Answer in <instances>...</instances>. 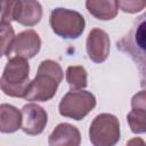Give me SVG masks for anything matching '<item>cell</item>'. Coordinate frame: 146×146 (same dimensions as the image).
<instances>
[{"instance_id": "obj_2", "label": "cell", "mask_w": 146, "mask_h": 146, "mask_svg": "<svg viewBox=\"0 0 146 146\" xmlns=\"http://www.w3.org/2000/svg\"><path fill=\"white\" fill-rule=\"evenodd\" d=\"M63 80V71L60 65L51 59L42 60L39 65L35 78L31 81L27 92L24 97L31 102L50 100Z\"/></svg>"}, {"instance_id": "obj_8", "label": "cell", "mask_w": 146, "mask_h": 146, "mask_svg": "<svg viewBox=\"0 0 146 146\" xmlns=\"http://www.w3.org/2000/svg\"><path fill=\"white\" fill-rule=\"evenodd\" d=\"M87 52L94 63H103L110 55V38L102 29H92L87 38Z\"/></svg>"}, {"instance_id": "obj_10", "label": "cell", "mask_w": 146, "mask_h": 146, "mask_svg": "<svg viewBox=\"0 0 146 146\" xmlns=\"http://www.w3.org/2000/svg\"><path fill=\"white\" fill-rule=\"evenodd\" d=\"M40 47L41 40L39 34L33 30H26L16 35L11 52H14L17 57L30 59L39 52Z\"/></svg>"}, {"instance_id": "obj_3", "label": "cell", "mask_w": 146, "mask_h": 146, "mask_svg": "<svg viewBox=\"0 0 146 146\" xmlns=\"http://www.w3.org/2000/svg\"><path fill=\"white\" fill-rule=\"evenodd\" d=\"M29 72L27 59L17 56L9 58L0 80L1 90L7 96L24 98L31 83Z\"/></svg>"}, {"instance_id": "obj_6", "label": "cell", "mask_w": 146, "mask_h": 146, "mask_svg": "<svg viewBox=\"0 0 146 146\" xmlns=\"http://www.w3.org/2000/svg\"><path fill=\"white\" fill-rule=\"evenodd\" d=\"M96 106V98L90 91L70 90L60 100L59 114L73 120H82Z\"/></svg>"}, {"instance_id": "obj_5", "label": "cell", "mask_w": 146, "mask_h": 146, "mask_svg": "<svg viewBox=\"0 0 146 146\" xmlns=\"http://www.w3.org/2000/svg\"><path fill=\"white\" fill-rule=\"evenodd\" d=\"M89 138L94 146H114L120 140V123L115 115L98 114L90 124Z\"/></svg>"}, {"instance_id": "obj_14", "label": "cell", "mask_w": 146, "mask_h": 146, "mask_svg": "<svg viewBox=\"0 0 146 146\" xmlns=\"http://www.w3.org/2000/svg\"><path fill=\"white\" fill-rule=\"evenodd\" d=\"M66 81L71 90H82L87 87V71L83 66H68L66 70Z\"/></svg>"}, {"instance_id": "obj_17", "label": "cell", "mask_w": 146, "mask_h": 146, "mask_svg": "<svg viewBox=\"0 0 146 146\" xmlns=\"http://www.w3.org/2000/svg\"><path fill=\"white\" fill-rule=\"evenodd\" d=\"M117 7L124 11V13H137L140 11L141 9H144L146 7V1H139V0H120L117 1Z\"/></svg>"}, {"instance_id": "obj_1", "label": "cell", "mask_w": 146, "mask_h": 146, "mask_svg": "<svg viewBox=\"0 0 146 146\" xmlns=\"http://www.w3.org/2000/svg\"><path fill=\"white\" fill-rule=\"evenodd\" d=\"M116 47L135 62L140 86L146 88V11L133 21L129 32L116 42Z\"/></svg>"}, {"instance_id": "obj_18", "label": "cell", "mask_w": 146, "mask_h": 146, "mask_svg": "<svg viewBox=\"0 0 146 146\" xmlns=\"http://www.w3.org/2000/svg\"><path fill=\"white\" fill-rule=\"evenodd\" d=\"M14 5L15 0L1 1V23L10 24L14 21Z\"/></svg>"}, {"instance_id": "obj_15", "label": "cell", "mask_w": 146, "mask_h": 146, "mask_svg": "<svg viewBox=\"0 0 146 146\" xmlns=\"http://www.w3.org/2000/svg\"><path fill=\"white\" fill-rule=\"evenodd\" d=\"M129 127L133 133H145L146 132V111L132 108L127 115Z\"/></svg>"}, {"instance_id": "obj_16", "label": "cell", "mask_w": 146, "mask_h": 146, "mask_svg": "<svg viewBox=\"0 0 146 146\" xmlns=\"http://www.w3.org/2000/svg\"><path fill=\"white\" fill-rule=\"evenodd\" d=\"M0 38H1V56H8L11 54L13 44L16 39L14 29L10 24L0 23Z\"/></svg>"}, {"instance_id": "obj_19", "label": "cell", "mask_w": 146, "mask_h": 146, "mask_svg": "<svg viewBox=\"0 0 146 146\" xmlns=\"http://www.w3.org/2000/svg\"><path fill=\"white\" fill-rule=\"evenodd\" d=\"M131 107L146 111V90L137 92L131 99Z\"/></svg>"}, {"instance_id": "obj_12", "label": "cell", "mask_w": 146, "mask_h": 146, "mask_svg": "<svg viewBox=\"0 0 146 146\" xmlns=\"http://www.w3.org/2000/svg\"><path fill=\"white\" fill-rule=\"evenodd\" d=\"M22 128V112L9 104L0 106V131L2 133H11Z\"/></svg>"}, {"instance_id": "obj_11", "label": "cell", "mask_w": 146, "mask_h": 146, "mask_svg": "<svg viewBox=\"0 0 146 146\" xmlns=\"http://www.w3.org/2000/svg\"><path fill=\"white\" fill-rule=\"evenodd\" d=\"M49 146H80L81 135L76 127L59 123L49 136Z\"/></svg>"}, {"instance_id": "obj_13", "label": "cell", "mask_w": 146, "mask_h": 146, "mask_svg": "<svg viewBox=\"0 0 146 146\" xmlns=\"http://www.w3.org/2000/svg\"><path fill=\"white\" fill-rule=\"evenodd\" d=\"M86 7L94 17L102 21L113 19L119 9L115 0H88Z\"/></svg>"}, {"instance_id": "obj_20", "label": "cell", "mask_w": 146, "mask_h": 146, "mask_svg": "<svg viewBox=\"0 0 146 146\" xmlns=\"http://www.w3.org/2000/svg\"><path fill=\"white\" fill-rule=\"evenodd\" d=\"M125 146H146V143H145L141 138L136 137V138L130 139V140L127 143V145H125Z\"/></svg>"}, {"instance_id": "obj_7", "label": "cell", "mask_w": 146, "mask_h": 146, "mask_svg": "<svg viewBox=\"0 0 146 146\" xmlns=\"http://www.w3.org/2000/svg\"><path fill=\"white\" fill-rule=\"evenodd\" d=\"M48 122L47 112L38 104L30 103L22 108V130L30 136L40 135Z\"/></svg>"}, {"instance_id": "obj_4", "label": "cell", "mask_w": 146, "mask_h": 146, "mask_svg": "<svg viewBox=\"0 0 146 146\" xmlns=\"http://www.w3.org/2000/svg\"><path fill=\"white\" fill-rule=\"evenodd\" d=\"M50 26L52 31L64 39H76L84 31L83 16L71 9L55 8L50 13Z\"/></svg>"}, {"instance_id": "obj_9", "label": "cell", "mask_w": 146, "mask_h": 146, "mask_svg": "<svg viewBox=\"0 0 146 146\" xmlns=\"http://www.w3.org/2000/svg\"><path fill=\"white\" fill-rule=\"evenodd\" d=\"M42 17V7L34 0H15L14 21L24 26L36 25Z\"/></svg>"}]
</instances>
